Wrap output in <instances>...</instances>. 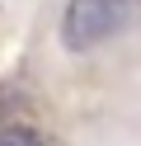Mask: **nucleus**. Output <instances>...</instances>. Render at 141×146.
<instances>
[{"instance_id": "obj_1", "label": "nucleus", "mask_w": 141, "mask_h": 146, "mask_svg": "<svg viewBox=\"0 0 141 146\" xmlns=\"http://www.w3.org/2000/svg\"><path fill=\"white\" fill-rule=\"evenodd\" d=\"M136 0H71L61 19V42L66 52H89L99 42H108L113 33L127 24Z\"/></svg>"}, {"instance_id": "obj_2", "label": "nucleus", "mask_w": 141, "mask_h": 146, "mask_svg": "<svg viewBox=\"0 0 141 146\" xmlns=\"http://www.w3.org/2000/svg\"><path fill=\"white\" fill-rule=\"evenodd\" d=\"M0 146H42V137H38L28 123H5L0 127Z\"/></svg>"}]
</instances>
